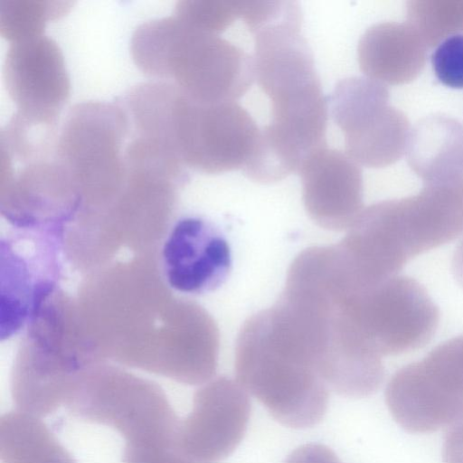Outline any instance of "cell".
<instances>
[{"instance_id":"2","label":"cell","mask_w":463,"mask_h":463,"mask_svg":"<svg viewBox=\"0 0 463 463\" xmlns=\"http://www.w3.org/2000/svg\"><path fill=\"white\" fill-rule=\"evenodd\" d=\"M235 372L241 386L285 426L309 428L326 414L328 387L276 305L243 324L236 341Z\"/></svg>"},{"instance_id":"9","label":"cell","mask_w":463,"mask_h":463,"mask_svg":"<svg viewBox=\"0 0 463 463\" xmlns=\"http://www.w3.org/2000/svg\"><path fill=\"white\" fill-rule=\"evenodd\" d=\"M345 306L364 344L381 357L423 347L439 322V308L426 289L403 275L350 288Z\"/></svg>"},{"instance_id":"20","label":"cell","mask_w":463,"mask_h":463,"mask_svg":"<svg viewBox=\"0 0 463 463\" xmlns=\"http://www.w3.org/2000/svg\"><path fill=\"white\" fill-rule=\"evenodd\" d=\"M285 463H341V461L328 447L319 443H309L295 449Z\"/></svg>"},{"instance_id":"13","label":"cell","mask_w":463,"mask_h":463,"mask_svg":"<svg viewBox=\"0 0 463 463\" xmlns=\"http://www.w3.org/2000/svg\"><path fill=\"white\" fill-rule=\"evenodd\" d=\"M298 172L311 219L330 231L349 228L362 212V175L355 161L323 146L304 158Z\"/></svg>"},{"instance_id":"19","label":"cell","mask_w":463,"mask_h":463,"mask_svg":"<svg viewBox=\"0 0 463 463\" xmlns=\"http://www.w3.org/2000/svg\"><path fill=\"white\" fill-rule=\"evenodd\" d=\"M123 463H196L177 446L176 441L126 443Z\"/></svg>"},{"instance_id":"7","label":"cell","mask_w":463,"mask_h":463,"mask_svg":"<svg viewBox=\"0 0 463 463\" xmlns=\"http://www.w3.org/2000/svg\"><path fill=\"white\" fill-rule=\"evenodd\" d=\"M65 227L12 224L1 236V338L29 326L58 292Z\"/></svg>"},{"instance_id":"14","label":"cell","mask_w":463,"mask_h":463,"mask_svg":"<svg viewBox=\"0 0 463 463\" xmlns=\"http://www.w3.org/2000/svg\"><path fill=\"white\" fill-rule=\"evenodd\" d=\"M331 112L344 135L345 153L354 161L373 164L379 157L375 122L379 93L366 80L352 77L337 82L331 95Z\"/></svg>"},{"instance_id":"17","label":"cell","mask_w":463,"mask_h":463,"mask_svg":"<svg viewBox=\"0 0 463 463\" xmlns=\"http://www.w3.org/2000/svg\"><path fill=\"white\" fill-rule=\"evenodd\" d=\"M243 1L184 0L176 3L175 15L207 32L222 33L240 20Z\"/></svg>"},{"instance_id":"4","label":"cell","mask_w":463,"mask_h":463,"mask_svg":"<svg viewBox=\"0 0 463 463\" xmlns=\"http://www.w3.org/2000/svg\"><path fill=\"white\" fill-rule=\"evenodd\" d=\"M143 122L146 133L170 149L184 166L206 174L243 170L260 132L236 101H196L166 81L151 87Z\"/></svg>"},{"instance_id":"1","label":"cell","mask_w":463,"mask_h":463,"mask_svg":"<svg viewBox=\"0 0 463 463\" xmlns=\"http://www.w3.org/2000/svg\"><path fill=\"white\" fill-rule=\"evenodd\" d=\"M347 287L325 257L305 250L291 263L279 301L327 387L343 396L362 397L381 383L383 366L352 322L345 303Z\"/></svg>"},{"instance_id":"3","label":"cell","mask_w":463,"mask_h":463,"mask_svg":"<svg viewBox=\"0 0 463 463\" xmlns=\"http://www.w3.org/2000/svg\"><path fill=\"white\" fill-rule=\"evenodd\" d=\"M130 52L144 74L170 82L200 102L236 101L255 80L249 52L175 14L138 25Z\"/></svg>"},{"instance_id":"8","label":"cell","mask_w":463,"mask_h":463,"mask_svg":"<svg viewBox=\"0 0 463 463\" xmlns=\"http://www.w3.org/2000/svg\"><path fill=\"white\" fill-rule=\"evenodd\" d=\"M66 406L76 417L115 429L126 443L174 439L180 425L160 387L102 364L84 375Z\"/></svg>"},{"instance_id":"18","label":"cell","mask_w":463,"mask_h":463,"mask_svg":"<svg viewBox=\"0 0 463 463\" xmlns=\"http://www.w3.org/2000/svg\"><path fill=\"white\" fill-rule=\"evenodd\" d=\"M437 80L446 87L463 90V33L446 37L435 48L430 58Z\"/></svg>"},{"instance_id":"12","label":"cell","mask_w":463,"mask_h":463,"mask_svg":"<svg viewBox=\"0 0 463 463\" xmlns=\"http://www.w3.org/2000/svg\"><path fill=\"white\" fill-rule=\"evenodd\" d=\"M159 262L169 288L200 295L226 280L232 256L227 241L213 223L199 216H184L166 233Z\"/></svg>"},{"instance_id":"10","label":"cell","mask_w":463,"mask_h":463,"mask_svg":"<svg viewBox=\"0 0 463 463\" xmlns=\"http://www.w3.org/2000/svg\"><path fill=\"white\" fill-rule=\"evenodd\" d=\"M250 401L239 382L220 376L197 390L193 409L180 420L177 446L196 463H220L247 430Z\"/></svg>"},{"instance_id":"6","label":"cell","mask_w":463,"mask_h":463,"mask_svg":"<svg viewBox=\"0 0 463 463\" xmlns=\"http://www.w3.org/2000/svg\"><path fill=\"white\" fill-rule=\"evenodd\" d=\"M129 121L120 103L86 101L73 106L58 128L55 155L80 196V211L97 213L124 184Z\"/></svg>"},{"instance_id":"21","label":"cell","mask_w":463,"mask_h":463,"mask_svg":"<svg viewBox=\"0 0 463 463\" xmlns=\"http://www.w3.org/2000/svg\"><path fill=\"white\" fill-rule=\"evenodd\" d=\"M451 270L457 282L463 287V238L454 251Z\"/></svg>"},{"instance_id":"15","label":"cell","mask_w":463,"mask_h":463,"mask_svg":"<svg viewBox=\"0 0 463 463\" xmlns=\"http://www.w3.org/2000/svg\"><path fill=\"white\" fill-rule=\"evenodd\" d=\"M0 454L2 463H75L39 417L20 411L1 419Z\"/></svg>"},{"instance_id":"5","label":"cell","mask_w":463,"mask_h":463,"mask_svg":"<svg viewBox=\"0 0 463 463\" xmlns=\"http://www.w3.org/2000/svg\"><path fill=\"white\" fill-rule=\"evenodd\" d=\"M348 229L339 246L358 280L374 286L461 233L463 196L377 203L362 211Z\"/></svg>"},{"instance_id":"16","label":"cell","mask_w":463,"mask_h":463,"mask_svg":"<svg viewBox=\"0 0 463 463\" xmlns=\"http://www.w3.org/2000/svg\"><path fill=\"white\" fill-rule=\"evenodd\" d=\"M71 5L67 1H1L0 33L12 43L43 35L45 24L62 16Z\"/></svg>"},{"instance_id":"11","label":"cell","mask_w":463,"mask_h":463,"mask_svg":"<svg viewBox=\"0 0 463 463\" xmlns=\"http://www.w3.org/2000/svg\"><path fill=\"white\" fill-rule=\"evenodd\" d=\"M3 75L17 113L39 123H57L71 83L61 51L52 38L40 35L12 43Z\"/></svg>"}]
</instances>
